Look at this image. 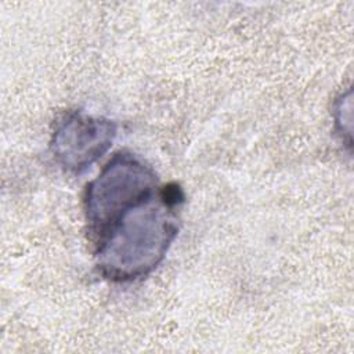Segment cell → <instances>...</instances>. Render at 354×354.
<instances>
[{"mask_svg":"<svg viewBox=\"0 0 354 354\" xmlns=\"http://www.w3.org/2000/svg\"><path fill=\"white\" fill-rule=\"evenodd\" d=\"M183 201L178 185H159L152 195L123 212L94 239L100 274L113 282H129L155 270L178 234Z\"/></svg>","mask_w":354,"mask_h":354,"instance_id":"6da1fadb","label":"cell"},{"mask_svg":"<svg viewBox=\"0 0 354 354\" xmlns=\"http://www.w3.org/2000/svg\"><path fill=\"white\" fill-rule=\"evenodd\" d=\"M158 188L156 173L144 159L127 151L115 153L86 188L84 214L91 239Z\"/></svg>","mask_w":354,"mask_h":354,"instance_id":"7a4b0ae2","label":"cell"},{"mask_svg":"<svg viewBox=\"0 0 354 354\" xmlns=\"http://www.w3.org/2000/svg\"><path fill=\"white\" fill-rule=\"evenodd\" d=\"M118 126L106 118L80 111L66 113L51 137L54 159L66 170L79 174L98 160L113 144Z\"/></svg>","mask_w":354,"mask_h":354,"instance_id":"3957f363","label":"cell"}]
</instances>
